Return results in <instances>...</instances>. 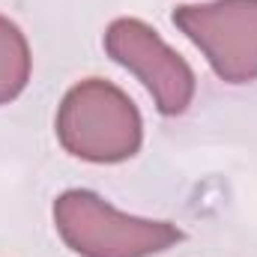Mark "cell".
Masks as SVG:
<instances>
[{
    "instance_id": "1",
    "label": "cell",
    "mask_w": 257,
    "mask_h": 257,
    "mask_svg": "<svg viewBox=\"0 0 257 257\" xmlns=\"http://www.w3.org/2000/svg\"><path fill=\"white\" fill-rule=\"evenodd\" d=\"M57 141L69 156L93 165H117L138 156L144 120L117 84L102 78L78 81L57 108Z\"/></svg>"
},
{
    "instance_id": "2",
    "label": "cell",
    "mask_w": 257,
    "mask_h": 257,
    "mask_svg": "<svg viewBox=\"0 0 257 257\" xmlns=\"http://www.w3.org/2000/svg\"><path fill=\"white\" fill-rule=\"evenodd\" d=\"M54 227L78 257H153L183 239L177 224L120 212L87 189L54 200Z\"/></svg>"
},
{
    "instance_id": "3",
    "label": "cell",
    "mask_w": 257,
    "mask_h": 257,
    "mask_svg": "<svg viewBox=\"0 0 257 257\" xmlns=\"http://www.w3.org/2000/svg\"><path fill=\"white\" fill-rule=\"evenodd\" d=\"M174 24L227 84L257 81V0H209L174 9Z\"/></svg>"
},
{
    "instance_id": "4",
    "label": "cell",
    "mask_w": 257,
    "mask_h": 257,
    "mask_svg": "<svg viewBox=\"0 0 257 257\" xmlns=\"http://www.w3.org/2000/svg\"><path fill=\"white\" fill-rule=\"evenodd\" d=\"M105 51L114 63L128 69L153 96L159 114L180 117L189 111L197 90L192 66L186 63L150 24L117 18L105 30Z\"/></svg>"
},
{
    "instance_id": "5",
    "label": "cell",
    "mask_w": 257,
    "mask_h": 257,
    "mask_svg": "<svg viewBox=\"0 0 257 257\" xmlns=\"http://www.w3.org/2000/svg\"><path fill=\"white\" fill-rule=\"evenodd\" d=\"M30 45L15 21L0 15V105L15 102L30 81Z\"/></svg>"
}]
</instances>
